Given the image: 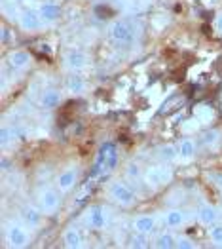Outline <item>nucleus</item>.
<instances>
[{"label": "nucleus", "instance_id": "1", "mask_svg": "<svg viewBox=\"0 0 222 249\" xmlns=\"http://www.w3.org/2000/svg\"><path fill=\"white\" fill-rule=\"evenodd\" d=\"M108 198L121 208H131L137 202V194L123 181H112L108 185Z\"/></svg>", "mask_w": 222, "mask_h": 249}, {"label": "nucleus", "instance_id": "2", "mask_svg": "<svg viewBox=\"0 0 222 249\" xmlns=\"http://www.w3.org/2000/svg\"><path fill=\"white\" fill-rule=\"evenodd\" d=\"M116 164H118L116 145L114 143H104L99 148V154H97V160H95V166H93V175L108 173L116 167Z\"/></svg>", "mask_w": 222, "mask_h": 249}, {"label": "nucleus", "instance_id": "3", "mask_svg": "<svg viewBox=\"0 0 222 249\" xmlns=\"http://www.w3.org/2000/svg\"><path fill=\"white\" fill-rule=\"evenodd\" d=\"M108 36L116 44H133L135 36H137V31H135V25L131 21L116 19L108 27Z\"/></svg>", "mask_w": 222, "mask_h": 249}, {"label": "nucleus", "instance_id": "4", "mask_svg": "<svg viewBox=\"0 0 222 249\" xmlns=\"http://www.w3.org/2000/svg\"><path fill=\"white\" fill-rule=\"evenodd\" d=\"M171 179H173V173H171L169 167H165V166L148 167V169L144 171V183L150 188L163 187V185H167Z\"/></svg>", "mask_w": 222, "mask_h": 249}, {"label": "nucleus", "instance_id": "5", "mask_svg": "<svg viewBox=\"0 0 222 249\" xmlns=\"http://www.w3.org/2000/svg\"><path fill=\"white\" fill-rule=\"evenodd\" d=\"M61 206V190L59 188H44L38 194V208L44 215H53Z\"/></svg>", "mask_w": 222, "mask_h": 249}, {"label": "nucleus", "instance_id": "6", "mask_svg": "<svg viewBox=\"0 0 222 249\" xmlns=\"http://www.w3.org/2000/svg\"><path fill=\"white\" fill-rule=\"evenodd\" d=\"M63 61H65V67H67L68 71H72V72H80V71H84V69L89 65V55H87L85 52H82V50L72 48V50L65 52Z\"/></svg>", "mask_w": 222, "mask_h": 249}, {"label": "nucleus", "instance_id": "7", "mask_svg": "<svg viewBox=\"0 0 222 249\" xmlns=\"http://www.w3.org/2000/svg\"><path fill=\"white\" fill-rule=\"evenodd\" d=\"M108 223V213L106 209L95 204V206H89V209L85 211V225L87 229L91 230H102Z\"/></svg>", "mask_w": 222, "mask_h": 249}, {"label": "nucleus", "instance_id": "8", "mask_svg": "<svg viewBox=\"0 0 222 249\" xmlns=\"http://www.w3.org/2000/svg\"><path fill=\"white\" fill-rule=\"evenodd\" d=\"M19 27L25 31V33H36L38 29L42 27V18L38 14V10L34 8H27V10H21V16H19Z\"/></svg>", "mask_w": 222, "mask_h": 249}, {"label": "nucleus", "instance_id": "9", "mask_svg": "<svg viewBox=\"0 0 222 249\" xmlns=\"http://www.w3.org/2000/svg\"><path fill=\"white\" fill-rule=\"evenodd\" d=\"M6 238H8V244L16 249L27 248V246H29V240H31L27 229H25L23 225H17V223H14V225H10V227H8Z\"/></svg>", "mask_w": 222, "mask_h": 249}, {"label": "nucleus", "instance_id": "10", "mask_svg": "<svg viewBox=\"0 0 222 249\" xmlns=\"http://www.w3.org/2000/svg\"><path fill=\"white\" fill-rule=\"evenodd\" d=\"M78 179H80L78 167H67L65 171H61L59 175H57L55 185H57V188H59L61 192H68V190H72V188L76 187Z\"/></svg>", "mask_w": 222, "mask_h": 249}, {"label": "nucleus", "instance_id": "11", "mask_svg": "<svg viewBox=\"0 0 222 249\" xmlns=\"http://www.w3.org/2000/svg\"><path fill=\"white\" fill-rule=\"evenodd\" d=\"M33 61L31 53L27 50H14L8 53V65L12 71H25Z\"/></svg>", "mask_w": 222, "mask_h": 249}, {"label": "nucleus", "instance_id": "12", "mask_svg": "<svg viewBox=\"0 0 222 249\" xmlns=\"http://www.w3.org/2000/svg\"><path fill=\"white\" fill-rule=\"evenodd\" d=\"M63 103V93L55 88H48L44 89L40 95V107L44 110H53Z\"/></svg>", "mask_w": 222, "mask_h": 249}, {"label": "nucleus", "instance_id": "13", "mask_svg": "<svg viewBox=\"0 0 222 249\" xmlns=\"http://www.w3.org/2000/svg\"><path fill=\"white\" fill-rule=\"evenodd\" d=\"M196 213H198V221L202 225H205V227H211V225L219 223V219H221L219 209L215 208V206H211V204H202Z\"/></svg>", "mask_w": 222, "mask_h": 249}, {"label": "nucleus", "instance_id": "14", "mask_svg": "<svg viewBox=\"0 0 222 249\" xmlns=\"http://www.w3.org/2000/svg\"><path fill=\"white\" fill-rule=\"evenodd\" d=\"M36 10H38V14H40V18L44 23H55V21L61 18L59 4H55V2H51V0L42 2Z\"/></svg>", "mask_w": 222, "mask_h": 249}, {"label": "nucleus", "instance_id": "15", "mask_svg": "<svg viewBox=\"0 0 222 249\" xmlns=\"http://www.w3.org/2000/svg\"><path fill=\"white\" fill-rule=\"evenodd\" d=\"M163 223L167 229H181L182 225L186 223V211L181 208L167 209L163 213Z\"/></svg>", "mask_w": 222, "mask_h": 249}, {"label": "nucleus", "instance_id": "16", "mask_svg": "<svg viewBox=\"0 0 222 249\" xmlns=\"http://www.w3.org/2000/svg\"><path fill=\"white\" fill-rule=\"evenodd\" d=\"M133 229L135 232H142V234H154L158 229V221L154 215H139L135 221H133Z\"/></svg>", "mask_w": 222, "mask_h": 249}, {"label": "nucleus", "instance_id": "17", "mask_svg": "<svg viewBox=\"0 0 222 249\" xmlns=\"http://www.w3.org/2000/svg\"><path fill=\"white\" fill-rule=\"evenodd\" d=\"M42 215H44V211L40 208H34V206H27L21 211V219H23L25 227H29V229H34V227L40 225Z\"/></svg>", "mask_w": 222, "mask_h": 249}, {"label": "nucleus", "instance_id": "18", "mask_svg": "<svg viewBox=\"0 0 222 249\" xmlns=\"http://www.w3.org/2000/svg\"><path fill=\"white\" fill-rule=\"evenodd\" d=\"M85 88H87V84L84 80V76H80L78 72H72L70 76H67V80H65V89L68 91V93H72V95H80L85 91Z\"/></svg>", "mask_w": 222, "mask_h": 249}, {"label": "nucleus", "instance_id": "19", "mask_svg": "<svg viewBox=\"0 0 222 249\" xmlns=\"http://www.w3.org/2000/svg\"><path fill=\"white\" fill-rule=\"evenodd\" d=\"M84 244V238H82L80 230L78 229H67L63 234V246L67 249H78Z\"/></svg>", "mask_w": 222, "mask_h": 249}, {"label": "nucleus", "instance_id": "20", "mask_svg": "<svg viewBox=\"0 0 222 249\" xmlns=\"http://www.w3.org/2000/svg\"><path fill=\"white\" fill-rule=\"evenodd\" d=\"M177 148H179V158L181 160H192L196 156V150H198L196 141L190 139V137H184L181 143L177 145Z\"/></svg>", "mask_w": 222, "mask_h": 249}, {"label": "nucleus", "instance_id": "21", "mask_svg": "<svg viewBox=\"0 0 222 249\" xmlns=\"http://www.w3.org/2000/svg\"><path fill=\"white\" fill-rule=\"evenodd\" d=\"M154 248L158 249H173L177 248V236L173 232H162L154 240Z\"/></svg>", "mask_w": 222, "mask_h": 249}, {"label": "nucleus", "instance_id": "22", "mask_svg": "<svg viewBox=\"0 0 222 249\" xmlns=\"http://www.w3.org/2000/svg\"><path fill=\"white\" fill-rule=\"evenodd\" d=\"M2 14L12 21H19L21 10L17 8L16 0H2Z\"/></svg>", "mask_w": 222, "mask_h": 249}, {"label": "nucleus", "instance_id": "23", "mask_svg": "<svg viewBox=\"0 0 222 249\" xmlns=\"http://www.w3.org/2000/svg\"><path fill=\"white\" fill-rule=\"evenodd\" d=\"M158 154H160V158H162L163 162L167 164V162H173V160L179 158V148L175 145H162L158 148Z\"/></svg>", "mask_w": 222, "mask_h": 249}, {"label": "nucleus", "instance_id": "24", "mask_svg": "<svg viewBox=\"0 0 222 249\" xmlns=\"http://www.w3.org/2000/svg\"><path fill=\"white\" fill-rule=\"evenodd\" d=\"M14 141H16V129L10 127V125H2V129H0V146L8 148L10 143H14Z\"/></svg>", "mask_w": 222, "mask_h": 249}, {"label": "nucleus", "instance_id": "25", "mask_svg": "<svg viewBox=\"0 0 222 249\" xmlns=\"http://www.w3.org/2000/svg\"><path fill=\"white\" fill-rule=\"evenodd\" d=\"M125 177H127L129 181H139L141 177H144L141 164H139V162H129V164L125 166Z\"/></svg>", "mask_w": 222, "mask_h": 249}, {"label": "nucleus", "instance_id": "26", "mask_svg": "<svg viewBox=\"0 0 222 249\" xmlns=\"http://www.w3.org/2000/svg\"><path fill=\"white\" fill-rule=\"evenodd\" d=\"M209 238L211 242L217 246V248H222V225L221 223H215L209 227Z\"/></svg>", "mask_w": 222, "mask_h": 249}, {"label": "nucleus", "instance_id": "27", "mask_svg": "<svg viewBox=\"0 0 222 249\" xmlns=\"http://www.w3.org/2000/svg\"><path fill=\"white\" fill-rule=\"evenodd\" d=\"M219 139H221V133L217 129H209L202 135V141L205 146H215L219 143Z\"/></svg>", "mask_w": 222, "mask_h": 249}, {"label": "nucleus", "instance_id": "28", "mask_svg": "<svg viewBox=\"0 0 222 249\" xmlns=\"http://www.w3.org/2000/svg\"><path fill=\"white\" fill-rule=\"evenodd\" d=\"M131 246H133V248H148V246H150V242H148V234L137 232V234L131 238Z\"/></svg>", "mask_w": 222, "mask_h": 249}, {"label": "nucleus", "instance_id": "29", "mask_svg": "<svg viewBox=\"0 0 222 249\" xmlns=\"http://www.w3.org/2000/svg\"><path fill=\"white\" fill-rule=\"evenodd\" d=\"M177 248L179 249H194L196 248V244H194L190 238H186V236H177Z\"/></svg>", "mask_w": 222, "mask_h": 249}, {"label": "nucleus", "instance_id": "30", "mask_svg": "<svg viewBox=\"0 0 222 249\" xmlns=\"http://www.w3.org/2000/svg\"><path fill=\"white\" fill-rule=\"evenodd\" d=\"M0 35H2V44H8L10 40H14V36H12V33H10V29H8V27H2Z\"/></svg>", "mask_w": 222, "mask_h": 249}, {"label": "nucleus", "instance_id": "31", "mask_svg": "<svg viewBox=\"0 0 222 249\" xmlns=\"http://www.w3.org/2000/svg\"><path fill=\"white\" fill-rule=\"evenodd\" d=\"M0 169H2L4 173L12 169V160H10L8 156H2V162H0Z\"/></svg>", "mask_w": 222, "mask_h": 249}, {"label": "nucleus", "instance_id": "32", "mask_svg": "<svg viewBox=\"0 0 222 249\" xmlns=\"http://www.w3.org/2000/svg\"><path fill=\"white\" fill-rule=\"evenodd\" d=\"M209 179H211V181H215V185H217V187H222V173H211V175H209Z\"/></svg>", "mask_w": 222, "mask_h": 249}, {"label": "nucleus", "instance_id": "33", "mask_svg": "<svg viewBox=\"0 0 222 249\" xmlns=\"http://www.w3.org/2000/svg\"><path fill=\"white\" fill-rule=\"evenodd\" d=\"M215 29L222 35V14H219V16L215 18Z\"/></svg>", "mask_w": 222, "mask_h": 249}, {"label": "nucleus", "instance_id": "34", "mask_svg": "<svg viewBox=\"0 0 222 249\" xmlns=\"http://www.w3.org/2000/svg\"><path fill=\"white\" fill-rule=\"evenodd\" d=\"M17 4H27V2H31V0H16Z\"/></svg>", "mask_w": 222, "mask_h": 249}]
</instances>
